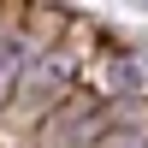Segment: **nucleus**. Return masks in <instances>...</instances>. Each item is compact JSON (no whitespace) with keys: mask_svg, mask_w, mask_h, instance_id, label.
<instances>
[{"mask_svg":"<svg viewBox=\"0 0 148 148\" xmlns=\"http://www.w3.org/2000/svg\"><path fill=\"white\" fill-rule=\"evenodd\" d=\"M107 148H148V130H142V125H130V130L119 125L113 136H107Z\"/></svg>","mask_w":148,"mask_h":148,"instance_id":"3","label":"nucleus"},{"mask_svg":"<svg viewBox=\"0 0 148 148\" xmlns=\"http://www.w3.org/2000/svg\"><path fill=\"white\" fill-rule=\"evenodd\" d=\"M113 89H125V95H142V65H136V59H125V53L113 59Z\"/></svg>","mask_w":148,"mask_h":148,"instance_id":"2","label":"nucleus"},{"mask_svg":"<svg viewBox=\"0 0 148 148\" xmlns=\"http://www.w3.org/2000/svg\"><path fill=\"white\" fill-rule=\"evenodd\" d=\"M24 59H30V47H24V36L0 30V89H6V83L18 77V71H24Z\"/></svg>","mask_w":148,"mask_h":148,"instance_id":"1","label":"nucleus"}]
</instances>
